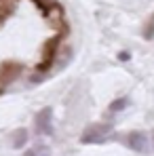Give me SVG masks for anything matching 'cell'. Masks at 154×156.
<instances>
[{
	"mask_svg": "<svg viewBox=\"0 0 154 156\" xmlns=\"http://www.w3.org/2000/svg\"><path fill=\"white\" fill-rule=\"evenodd\" d=\"M118 59H120V61H129V59H131V55H129L127 51H120V53H118Z\"/></svg>",
	"mask_w": 154,
	"mask_h": 156,
	"instance_id": "9c48e42d",
	"label": "cell"
},
{
	"mask_svg": "<svg viewBox=\"0 0 154 156\" xmlns=\"http://www.w3.org/2000/svg\"><path fill=\"white\" fill-rule=\"evenodd\" d=\"M34 131L38 135H53V110L42 108L34 118Z\"/></svg>",
	"mask_w": 154,
	"mask_h": 156,
	"instance_id": "7a4b0ae2",
	"label": "cell"
},
{
	"mask_svg": "<svg viewBox=\"0 0 154 156\" xmlns=\"http://www.w3.org/2000/svg\"><path fill=\"white\" fill-rule=\"evenodd\" d=\"M125 146H127L129 150H133V152H139V154H144L146 150H148V133L146 131H131L125 135Z\"/></svg>",
	"mask_w": 154,
	"mask_h": 156,
	"instance_id": "3957f363",
	"label": "cell"
},
{
	"mask_svg": "<svg viewBox=\"0 0 154 156\" xmlns=\"http://www.w3.org/2000/svg\"><path fill=\"white\" fill-rule=\"evenodd\" d=\"M23 156H51V148L49 146H32L30 150L23 152Z\"/></svg>",
	"mask_w": 154,
	"mask_h": 156,
	"instance_id": "8992f818",
	"label": "cell"
},
{
	"mask_svg": "<svg viewBox=\"0 0 154 156\" xmlns=\"http://www.w3.org/2000/svg\"><path fill=\"white\" fill-rule=\"evenodd\" d=\"M152 146H154V135H152Z\"/></svg>",
	"mask_w": 154,
	"mask_h": 156,
	"instance_id": "30bf717a",
	"label": "cell"
},
{
	"mask_svg": "<svg viewBox=\"0 0 154 156\" xmlns=\"http://www.w3.org/2000/svg\"><path fill=\"white\" fill-rule=\"evenodd\" d=\"M112 133V125H103V122H93L89 127H84L80 141L82 144H103Z\"/></svg>",
	"mask_w": 154,
	"mask_h": 156,
	"instance_id": "6da1fadb",
	"label": "cell"
},
{
	"mask_svg": "<svg viewBox=\"0 0 154 156\" xmlns=\"http://www.w3.org/2000/svg\"><path fill=\"white\" fill-rule=\"evenodd\" d=\"M144 38H146V40H154V13L150 15L148 23L144 27Z\"/></svg>",
	"mask_w": 154,
	"mask_h": 156,
	"instance_id": "ba28073f",
	"label": "cell"
},
{
	"mask_svg": "<svg viewBox=\"0 0 154 156\" xmlns=\"http://www.w3.org/2000/svg\"><path fill=\"white\" fill-rule=\"evenodd\" d=\"M55 59H57V61L53 63V68H55V70L63 68V66H66V63L72 59V49H70V47H66V49H63L61 53H57V57H55Z\"/></svg>",
	"mask_w": 154,
	"mask_h": 156,
	"instance_id": "5b68a950",
	"label": "cell"
},
{
	"mask_svg": "<svg viewBox=\"0 0 154 156\" xmlns=\"http://www.w3.org/2000/svg\"><path fill=\"white\" fill-rule=\"evenodd\" d=\"M27 135H30V133H27V129H23V127H21V129H15L11 135H9L11 148H13V150H21V148L27 144Z\"/></svg>",
	"mask_w": 154,
	"mask_h": 156,
	"instance_id": "277c9868",
	"label": "cell"
},
{
	"mask_svg": "<svg viewBox=\"0 0 154 156\" xmlns=\"http://www.w3.org/2000/svg\"><path fill=\"white\" fill-rule=\"evenodd\" d=\"M127 105H129V99H127V97H118V99H114L112 104L108 105V110H110V112H123Z\"/></svg>",
	"mask_w": 154,
	"mask_h": 156,
	"instance_id": "52a82bcc",
	"label": "cell"
}]
</instances>
